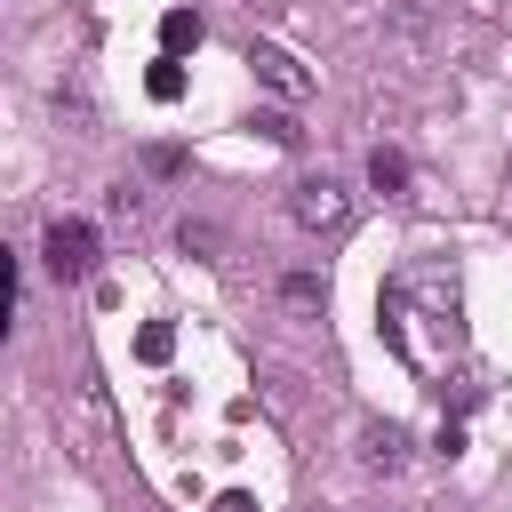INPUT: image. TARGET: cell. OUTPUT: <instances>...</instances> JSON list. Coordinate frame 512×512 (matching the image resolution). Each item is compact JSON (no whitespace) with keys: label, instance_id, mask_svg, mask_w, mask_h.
Returning a JSON list of instances; mask_svg holds the SVG:
<instances>
[{"label":"cell","instance_id":"cell-2","mask_svg":"<svg viewBox=\"0 0 512 512\" xmlns=\"http://www.w3.org/2000/svg\"><path fill=\"white\" fill-rule=\"evenodd\" d=\"M288 216H296L304 232H336V224L352 216V192H344L336 176H304V184H296V200H288Z\"/></svg>","mask_w":512,"mask_h":512},{"label":"cell","instance_id":"cell-10","mask_svg":"<svg viewBox=\"0 0 512 512\" xmlns=\"http://www.w3.org/2000/svg\"><path fill=\"white\" fill-rule=\"evenodd\" d=\"M176 240H184V248H192V256H208V248H216V240H224V232H216V224H192V216H184V232H176Z\"/></svg>","mask_w":512,"mask_h":512},{"label":"cell","instance_id":"cell-9","mask_svg":"<svg viewBox=\"0 0 512 512\" xmlns=\"http://www.w3.org/2000/svg\"><path fill=\"white\" fill-rule=\"evenodd\" d=\"M256 128H264V136H272V144H296V136H304V128H296V120H288V112H256Z\"/></svg>","mask_w":512,"mask_h":512},{"label":"cell","instance_id":"cell-7","mask_svg":"<svg viewBox=\"0 0 512 512\" xmlns=\"http://www.w3.org/2000/svg\"><path fill=\"white\" fill-rule=\"evenodd\" d=\"M144 88H152L160 104H176V96H184V64H176V56H160V64L144 72Z\"/></svg>","mask_w":512,"mask_h":512},{"label":"cell","instance_id":"cell-1","mask_svg":"<svg viewBox=\"0 0 512 512\" xmlns=\"http://www.w3.org/2000/svg\"><path fill=\"white\" fill-rule=\"evenodd\" d=\"M40 264H48L56 280H96V264H104V240H96V224H80V216H56V224L40 232Z\"/></svg>","mask_w":512,"mask_h":512},{"label":"cell","instance_id":"cell-12","mask_svg":"<svg viewBox=\"0 0 512 512\" xmlns=\"http://www.w3.org/2000/svg\"><path fill=\"white\" fill-rule=\"evenodd\" d=\"M168 344H176V336H168V328H160V320H152V328H144V336H136V352H144V360H168Z\"/></svg>","mask_w":512,"mask_h":512},{"label":"cell","instance_id":"cell-4","mask_svg":"<svg viewBox=\"0 0 512 512\" xmlns=\"http://www.w3.org/2000/svg\"><path fill=\"white\" fill-rule=\"evenodd\" d=\"M360 464H368V472H400V464H408V424H392V416L360 424Z\"/></svg>","mask_w":512,"mask_h":512},{"label":"cell","instance_id":"cell-13","mask_svg":"<svg viewBox=\"0 0 512 512\" xmlns=\"http://www.w3.org/2000/svg\"><path fill=\"white\" fill-rule=\"evenodd\" d=\"M208 512H256V496H248V488H224V496H216Z\"/></svg>","mask_w":512,"mask_h":512},{"label":"cell","instance_id":"cell-11","mask_svg":"<svg viewBox=\"0 0 512 512\" xmlns=\"http://www.w3.org/2000/svg\"><path fill=\"white\" fill-rule=\"evenodd\" d=\"M144 168H152V176H176V168H184V152H176V144H152V152H144Z\"/></svg>","mask_w":512,"mask_h":512},{"label":"cell","instance_id":"cell-3","mask_svg":"<svg viewBox=\"0 0 512 512\" xmlns=\"http://www.w3.org/2000/svg\"><path fill=\"white\" fill-rule=\"evenodd\" d=\"M248 72H256V80H264L272 96H288V104H296V96L312 88V80H304V64H296L288 48H272V40H248Z\"/></svg>","mask_w":512,"mask_h":512},{"label":"cell","instance_id":"cell-5","mask_svg":"<svg viewBox=\"0 0 512 512\" xmlns=\"http://www.w3.org/2000/svg\"><path fill=\"white\" fill-rule=\"evenodd\" d=\"M200 32H208V24H200L192 8H168V16H160V56H184V48H200Z\"/></svg>","mask_w":512,"mask_h":512},{"label":"cell","instance_id":"cell-6","mask_svg":"<svg viewBox=\"0 0 512 512\" xmlns=\"http://www.w3.org/2000/svg\"><path fill=\"white\" fill-rule=\"evenodd\" d=\"M368 184H376V192H408V160H400L392 144H376V152H368Z\"/></svg>","mask_w":512,"mask_h":512},{"label":"cell","instance_id":"cell-8","mask_svg":"<svg viewBox=\"0 0 512 512\" xmlns=\"http://www.w3.org/2000/svg\"><path fill=\"white\" fill-rule=\"evenodd\" d=\"M280 296H288V304H328V280H320V272H288Z\"/></svg>","mask_w":512,"mask_h":512}]
</instances>
